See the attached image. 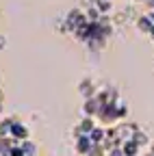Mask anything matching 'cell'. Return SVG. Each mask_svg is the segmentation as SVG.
Segmentation results:
<instances>
[{"label": "cell", "mask_w": 154, "mask_h": 156, "mask_svg": "<svg viewBox=\"0 0 154 156\" xmlns=\"http://www.w3.org/2000/svg\"><path fill=\"white\" fill-rule=\"evenodd\" d=\"M93 145H95V143L91 141V136H89V134L76 136V152H78V154H89V150H91Z\"/></svg>", "instance_id": "1"}, {"label": "cell", "mask_w": 154, "mask_h": 156, "mask_svg": "<svg viewBox=\"0 0 154 156\" xmlns=\"http://www.w3.org/2000/svg\"><path fill=\"white\" fill-rule=\"evenodd\" d=\"M11 136H15L17 141H26L28 139V128L24 126V124H13V128H11Z\"/></svg>", "instance_id": "2"}, {"label": "cell", "mask_w": 154, "mask_h": 156, "mask_svg": "<svg viewBox=\"0 0 154 156\" xmlns=\"http://www.w3.org/2000/svg\"><path fill=\"white\" fill-rule=\"evenodd\" d=\"M78 91L83 93V98H85V100H87V98H93L95 93H98V91H95V87H93V83L89 80V78H85V80L78 85Z\"/></svg>", "instance_id": "3"}, {"label": "cell", "mask_w": 154, "mask_h": 156, "mask_svg": "<svg viewBox=\"0 0 154 156\" xmlns=\"http://www.w3.org/2000/svg\"><path fill=\"white\" fill-rule=\"evenodd\" d=\"M152 26H154V22H152L150 13H145V15L137 17V28H139L141 33H150V30H152Z\"/></svg>", "instance_id": "4"}, {"label": "cell", "mask_w": 154, "mask_h": 156, "mask_svg": "<svg viewBox=\"0 0 154 156\" xmlns=\"http://www.w3.org/2000/svg\"><path fill=\"white\" fill-rule=\"evenodd\" d=\"M93 126H95V124H93L91 117H85V119L78 124V128H76V132H74V134H76V136H81V134H89V132L93 130Z\"/></svg>", "instance_id": "5"}, {"label": "cell", "mask_w": 154, "mask_h": 156, "mask_svg": "<svg viewBox=\"0 0 154 156\" xmlns=\"http://www.w3.org/2000/svg\"><path fill=\"white\" fill-rule=\"evenodd\" d=\"M122 150H124L126 156H139V152H141V147L134 143L132 139H130V141H124V143H122Z\"/></svg>", "instance_id": "6"}, {"label": "cell", "mask_w": 154, "mask_h": 156, "mask_svg": "<svg viewBox=\"0 0 154 156\" xmlns=\"http://www.w3.org/2000/svg\"><path fill=\"white\" fill-rule=\"evenodd\" d=\"M89 136H91V141H93V143H104L106 130H104V128H100V126H93V130L89 132Z\"/></svg>", "instance_id": "7"}, {"label": "cell", "mask_w": 154, "mask_h": 156, "mask_svg": "<svg viewBox=\"0 0 154 156\" xmlns=\"http://www.w3.org/2000/svg\"><path fill=\"white\" fill-rule=\"evenodd\" d=\"M93 7L98 9L102 15H106V13H111V9H113V0H93Z\"/></svg>", "instance_id": "8"}, {"label": "cell", "mask_w": 154, "mask_h": 156, "mask_svg": "<svg viewBox=\"0 0 154 156\" xmlns=\"http://www.w3.org/2000/svg\"><path fill=\"white\" fill-rule=\"evenodd\" d=\"M132 141L137 143L139 147H145V145L150 143V136H148L143 130H139V128H137V130H134V136H132Z\"/></svg>", "instance_id": "9"}, {"label": "cell", "mask_w": 154, "mask_h": 156, "mask_svg": "<svg viewBox=\"0 0 154 156\" xmlns=\"http://www.w3.org/2000/svg\"><path fill=\"white\" fill-rule=\"evenodd\" d=\"M106 156H126V154H124V150H122V147H113V150H109V152H106Z\"/></svg>", "instance_id": "10"}, {"label": "cell", "mask_w": 154, "mask_h": 156, "mask_svg": "<svg viewBox=\"0 0 154 156\" xmlns=\"http://www.w3.org/2000/svg\"><path fill=\"white\" fill-rule=\"evenodd\" d=\"M5 48V37H0V50Z\"/></svg>", "instance_id": "11"}, {"label": "cell", "mask_w": 154, "mask_h": 156, "mask_svg": "<svg viewBox=\"0 0 154 156\" xmlns=\"http://www.w3.org/2000/svg\"><path fill=\"white\" fill-rule=\"evenodd\" d=\"M148 35H150V37H152V39H154V26H152V30H150V33H148Z\"/></svg>", "instance_id": "12"}]
</instances>
